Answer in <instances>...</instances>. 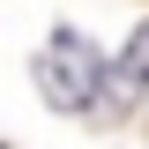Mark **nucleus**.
<instances>
[{
  "label": "nucleus",
  "mask_w": 149,
  "mask_h": 149,
  "mask_svg": "<svg viewBox=\"0 0 149 149\" xmlns=\"http://www.w3.org/2000/svg\"><path fill=\"white\" fill-rule=\"evenodd\" d=\"M97 90H104V52L82 30H52L45 52H37V97L52 112H90Z\"/></svg>",
  "instance_id": "f257e3e1"
},
{
  "label": "nucleus",
  "mask_w": 149,
  "mask_h": 149,
  "mask_svg": "<svg viewBox=\"0 0 149 149\" xmlns=\"http://www.w3.org/2000/svg\"><path fill=\"white\" fill-rule=\"evenodd\" d=\"M112 74H119L127 90H149V22L127 37V52H119V67H112Z\"/></svg>",
  "instance_id": "f03ea898"
}]
</instances>
